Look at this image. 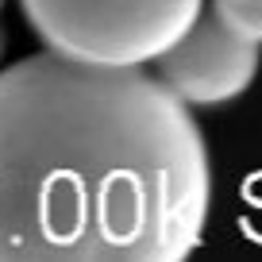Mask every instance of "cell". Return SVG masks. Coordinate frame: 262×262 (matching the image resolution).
Listing matches in <instances>:
<instances>
[{"label":"cell","instance_id":"3957f363","mask_svg":"<svg viewBox=\"0 0 262 262\" xmlns=\"http://www.w3.org/2000/svg\"><path fill=\"white\" fill-rule=\"evenodd\" d=\"M158 77L185 104H224L247 93L258 74V42L231 27L220 12H201L166 54L155 58Z\"/></svg>","mask_w":262,"mask_h":262},{"label":"cell","instance_id":"7a4b0ae2","mask_svg":"<svg viewBox=\"0 0 262 262\" xmlns=\"http://www.w3.org/2000/svg\"><path fill=\"white\" fill-rule=\"evenodd\" d=\"M50 50L81 62L143 66L173 47L205 0H19Z\"/></svg>","mask_w":262,"mask_h":262},{"label":"cell","instance_id":"8992f818","mask_svg":"<svg viewBox=\"0 0 262 262\" xmlns=\"http://www.w3.org/2000/svg\"><path fill=\"white\" fill-rule=\"evenodd\" d=\"M0 8H4V0H0Z\"/></svg>","mask_w":262,"mask_h":262},{"label":"cell","instance_id":"277c9868","mask_svg":"<svg viewBox=\"0 0 262 262\" xmlns=\"http://www.w3.org/2000/svg\"><path fill=\"white\" fill-rule=\"evenodd\" d=\"M231 27H239L243 35H251L254 42H262V0H216L212 4Z\"/></svg>","mask_w":262,"mask_h":262},{"label":"cell","instance_id":"6da1fadb","mask_svg":"<svg viewBox=\"0 0 262 262\" xmlns=\"http://www.w3.org/2000/svg\"><path fill=\"white\" fill-rule=\"evenodd\" d=\"M208 201L205 135L162 77L58 50L0 74V262H181Z\"/></svg>","mask_w":262,"mask_h":262},{"label":"cell","instance_id":"5b68a950","mask_svg":"<svg viewBox=\"0 0 262 262\" xmlns=\"http://www.w3.org/2000/svg\"><path fill=\"white\" fill-rule=\"evenodd\" d=\"M0 54H4V35H0Z\"/></svg>","mask_w":262,"mask_h":262}]
</instances>
